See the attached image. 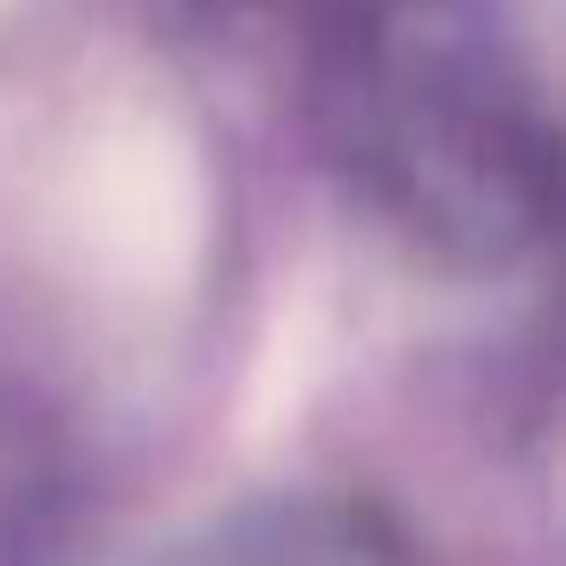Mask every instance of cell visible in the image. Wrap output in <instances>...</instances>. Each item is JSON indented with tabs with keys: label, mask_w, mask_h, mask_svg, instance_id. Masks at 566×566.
<instances>
[{
	"label": "cell",
	"mask_w": 566,
	"mask_h": 566,
	"mask_svg": "<svg viewBox=\"0 0 566 566\" xmlns=\"http://www.w3.org/2000/svg\"><path fill=\"white\" fill-rule=\"evenodd\" d=\"M59 242L92 283L150 301L184 292L209 250V167L167 117H108L67 159Z\"/></svg>",
	"instance_id": "cell-1"
}]
</instances>
